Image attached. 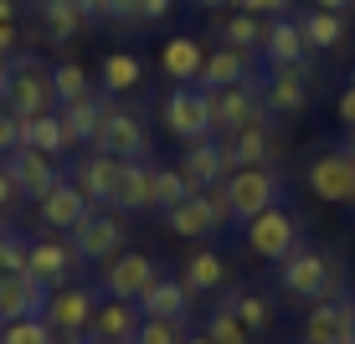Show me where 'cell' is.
Masks as SVG:
<instances>
[{"instance_id": "cell-38", "label": "cell", "mask_w": 355, "mask_h": 344, "mask_svg": "<svg viewBox=\"0 0 355 344\" xmlns=\"http://www.w3.org/2000/svg\"><path fill=\"white\" fill-rule=\"evenodd\" d=\"M206 334H211V344H252V334H248V324H242L237 314L227 309V303H216L211 314H206Z\"/></svg>"}, {"instance_id": "cell-46", "label": "cell", "mask_w": 355, "mask_h": 344, "mask_svg": "<svg viewBox=\"0 0 355 344\" xmlns=\"http://www.w3.org/2000/svg\"><path fill=\"white\" fill-rule=\"evenodd\" d=\"M170 10H175V0H139V26H150V21H165Z\"/></svg>"}, {"instance_id": "cell-47", "label": "cell", "mask_w": 355, "mask_h": 344, "mask_svg": "<svg viewBox=\"0 0 355 344\" xmlns=\"http://www.w3.org/2000/svg\"><path fill=\"white\" fill-rule=\"evenodd\" d=\"M335 114H340V124H345V129H355V88H340Z\"/></svg>"}, {"instance_id": "cell-9", "label": "cell", "mask_w": 355, "mask_h": 344, "mask_svg": "<svg viewBox=\"0 0 355 344\" xmlns=\"http://www.w3.org/2000/svg\"><path fill=\"white\" fill-rule=\"evenodd\" d=\"M119 175H124V159L108 154V150H83V159L72 165V185L83 190V201L93 211H114V190H119Z\"/></svg>"}, {"instance_id": "cell-35", "label": "cell", "mask_w": 355, "mask_h": 344, "mask_svg": "<svg viewBox=\"0 0 355 344\" xmlns=\"http://www.w3.org/2000/svg\"><path fill=\"white\" fill-rule=\"evenodd\" d=\"M227 46H248V52H263V36H268V21L252 16V10H237V16H227L222 26H216Z\"/></svg>"}, {"instance_id": "cell-57", "label": "cell", "mask_w": 355, "mask_h": 344, "mask_svg": "<svg viewBox=\"0 0 355 344\" xmlns=\"http://www.w3.org/2000/svg\"><path fill=\"white\" fill-rule=\"evenodd\" d=\"M31 6H46V0H31Z\"/></svg>"}, {"instance_id": "cell-21", "label": "cell", "mask_w": 355, "mask_h": 344, "mask_svg": "<svg viewBox=\"0 0 355 344\" xmlns=\"http://www.w3.org/2000/svg\"><path fill=\"white\" fill-rule=\"evenodd\" d=\"M252 52L248 46H211L206 52V67H201V82L196 88H237V82H252Z\"/></svg>"}, {"instance_id": "cell-51", "label": "cell", "mask_w": 355, "mask_h": 344, "mask_svg": "<svg viewBox=\"0 0 355 344\" xmlns=\"http://www.w3.org/2000/svg\"><path fill=\"white\" fill-rule=\"evenodd\" d=\"M16 10H21L16 0H0V26H16Z\"/></svg>"}, {"instance_id": "cell-11", "label": "cell", "mask_w": 355, "mask_h": 344, "mask_svg": "<svg viewBox=\"0 0 355 344\" xmlns=\"http://www.w3.org/2000/svg\"><path fill=\"white\" fill-rule=\"evenodd\" d=\"M67 237H72V252L83 262H108V257L124 252V216L119 211H88Z\"/></svg>"}, {"instance_id": "cell-42", "label": "cell", "mask_w": 355, "mask_h": 344, "mask_svg": "<svg viewBox=\"0 0 355 344\" xmlns=\"http://www.w3.org/2000/svg\"><path fill=\"white\" fill-rule=\"evenodd\" d=\"M206 206H211V226L216 231H227V226H237V216H232V195H227V180H216V185H206Z\"/></svg>"}, {"instance_id": "cell-45", "label": "cell", "mask_w": 355, "mask_h": 344, "mask_svg": "<svg viewBox=\"0 0 355 344\" xmlns=\"http://www.w3.org/2000/svg\"><path fill=\"white\" fill-rule=\"evenodd\" d=\"M103 21H119V26H139V0H108Z\"/></svg>"}, {"instance_id": "cell-8", "label": "cell", "mask_w": 355, "mask_h": 344, "mask_svg": "<svg viewBox=\"0 0 355 344\" xmlns=\"http://www.w3.org/2000/svg\"><path fill=\"white\" fill-rule=\"evenodd\" d=\"M98 288H88V282H67V288L46 293V309L42 318L57 329V339H72V334H88L93 329V314H98Z\"/></svg>"}, {"instance_id": "cell-31", "label": "cell", "mask_w": 355, "mask_h": 344, "mask_svg": "<svg viewBox=\"0 0 355 344\" xmlns=\"http://www.w3.org/2000/svg\"><path fill=\"white\" fill-rule=\"evenodd\" d=\"M98 82H103L108 98H124V93H134L144 82V62L134 52H108L103 67H98Z\"/></svg>"}, {"instance_id": "cell-41", "label": "cell", "mask_w": 355, "mask_h": 344, "mask_svg": "<svg viewBox=\"0 0 355 344\" xmlns=\"http://www.w3.org/2000/svg\"><path fill=\"white\" fill-rule=\"evenodd\" d=\"M26 252H31V242L21 237V231H0V273H21V267H26Z\"/></svg>"}, {"instance_id": "cell-18", "label": "cell", "mask_w": 355, "mask_h": 344, "mask_svg": "<svg viewBox=\"0 0 355 344\" xmlns=\"http://www.w3.org/2000/svg\"><path fill=\"white\" fill-rule=\"evenodd\" d=\"M263 57L268 67H309V42H304V26L293 16H273L268 21V36H263Z\"/></svg>"}, {"instance_id": "cell-28", "label": "cell", "mask_w": 355, "mask_h": 344, "mask_svg": "<svg viewBox=\"0 0 355 344\" xmlns=\"http://www.w3.org/2000/svg\"><path fill=\"white\" fill-rule=\"evenodd\" d=\"M139 324H144V314H139V303H134V298H103V303H98V314H93L88 334H98V339H129L134 344Z\"/></svg>"}, {"instance_id": "cell-48", "label": "cell", "mask_w": 355, "mask_h": 344, "mask_svg": "<svg viewBox=\"0 0 355 344\" xmlns=\"http://www.w3.org/2000/svg\"><path fill=\"white\" fill-rule=\"evenodd\" d=\"M16 201H21V190H16V180H10L6 159H0V211H6V206H16Z\"/></svg>"}, {"instance_id": "cell-23", "label": "cell", "mask_w": 355, "mask_h": 344, "mask_svg": "<svg viewBox=\"0 0 355 344\" xmlns=\"http://www.w3.org/2000/svg\"><path fill=\"white\" fill-rule=\"evenodd\" d=\"M201 67H206V46L196 36H170L160 46V72L175 88H196L201 82Z\"/></svg>"}, {"instance_id": "cell-29", "label": "cell", "mask_w": 355, "mask_h": 344, "mask_svg": "<svg viewBox=\"0 0 355 344\" xmlns=\"http://www.w3.org/2000/svg\"><path fill=\"white\" fill-rule=\"evenodd\" d=\"M21 144H26V150L52 154V159L72 154V144H67V134H62V114H57V108H46V114L21 118Z\"/></svg>"}, {"instance_id": "cell-1", "label": "cell", "mask_w": 355, "mask_h": 344, "mask_svg": "<svg viewBox=\"0 0 355 344\" xmlns=\"http://www.w3.org/2000/svg\"><path fill=\"white\" fill-rule=\"evenodd\" d=\"M335 282H340L335 257L304 247V242L284 257V262H278V288H284L293 303H320V298H329V293H335Z\"/></svg>"}, {"instance_id": "cell-17", "label": "cell", "mask_w": 355, "mask_h": 344, "mask_svg": "<svg viewBox=\"0 0 355 344\" xmlns=\"http://www.w3.org/2000/svg\"><path fill=\"white\" fill-rule=\"evenodd\" d=\"M72 267H78V252H72V242H57V237L31 242V252H26V273L42 282L46 293L67 288V282H72Z\"/></svg>"}, {"instance_id": "cell-27", "label": "cell", "mask_w": 355, "mask_h": 344, "mask_svg": "<svg viewBox=\"0 0 355 344\" xmlns=\"http://www.w3.org/2000/svg\"><path fill=\"white\" fill-rule=\"evenodd\" d=\"M180 175H186V185L191 190H206V185H216V180H227V165H222V144L216 139H196L186 144V154H180Z\"/></svg>"}, {"instance_id": "cell-39", "label": "cell", "mask_w": 355, "mask_h": 344, "mask_svg": "<svg viewBox=\"0 0 355 344\" xmlns=\"http://www.w3.org/2000/svg\"><path fill=\"white\" fill-rule=\"evenodd\" d=\"M191 195V185H186V175H180L175 165H155V211H170V206H180Z\"/></svg>"}, {"instance_id": "cell-13", "label": "cell", "mask_w": 355, "mask_h": 344, "mask_svg": "<svg viewBox=\"0 0 355 344\" xmlns=\"http://www.w3.org/2000/svg\"><path fill=\"white\" fill-rule=\"evenodd\" d=\"M222 165H227V175H237V170H248V165H273V114H263V118H252L248 129H237V134H222Z\"/></svg>"}, {"instance_id": "cell-2", "label": "cell", "mask_w": 355, "mask_h": 344, "mask_svg": "<svg viewBox=\"0 0 355 344\" xmlns=\"http://www.w3.org/2000/svg\"><path fill=\"white\" fill-rule=\"evenodd\" d=\"M6 108H10V114H21V118H31V114H46V108H57L52 67H46L36 52L10 57V88H6Z\"/></svg>"}, {"instance_id": "cell-52", "label": "cell", "mask_w": 355, "mask_h": 344, "mask_svg": "<svg viewBox=\"0 0 355 344\" xmlns=\"http://www.w3.org/2000/svg\"><path fill=\"white\" fill-rule=\"evenodd\" d=\"M314 6H320V10H350L355 0H314Z\"/></svg>"}, {"instance_id": "cell-3", "label": "cell", "mask_w": 355, "mask_h": 344, "mask_svg": "<svg viewBox=\"0 0 355 344\" xmlns=\"http://www.w3.org/2000/svg\"><path fill=\"white\" fill-rule=\"evenodd\" d=\"M227 195H232V216H237V231H242L258 211L284 206V175L273 165H248L237 175H227Z\"/></svg>"}, {"instance_id": "cell-49", "label": "cell", "mask_w": 355, "mask_h": 344, "mask_svg": "<svg viewBox=\"0 0 355 344\" xmlns=\"http://www.w3.org/2000/svg\"><path fill=\"white\" fill-rule=\"evenodd\" d=\"M16 42H21V31H16V26H0V57L16 52Z\"/></svg>"}, {"instance_id": "cell-26", "label": "cell", "mask_w": 355, "mask_h": 344, "mask_svg": "<svg viewBox=\"0 0 355 344\" xmlns=\"http://www.w3.org/2000/svg\"><path fill=\"white\" fill-rule=\"evenodd\" d=\"M114 211H155V165L150 159H124V175L114 190Z\"/></svg>"}, {"instance_id": "cell-44", "label": "cell", "mask_w": 355, "mask_h": 344, "mask_svg": "<svg viewBox=\"0 0 355 344\" xmlns=\"http://www.w3.org/2000/svg\"><path fill=\"white\" fill-rule=\"evenodd\" d=\"M237 10H252V16H293V0H237Z\"/></svg>"}, {"instance_id": "cell-25", "label": "cell", "mask_w": 355, "mask_h": 344, "mask_svg": "<svg viewBox=\"0 0 355 344\" xmlns=\"http://www.w3.org/2000/svg\"><path fill=\"white\" fill-rule=\"evenodd\" d=\"M304 26V42H309V52H340L345 46V10H320V6H304L299 16H293Z\"/></svg>"}, {"instance_id": "cell-36", "label": "cell", "mask_w": 355, "mask_h": 344, "mask_svg": "<svg viewBox=\"0 0 355 344\" xmlns=\"http://www.w3.org/2000/svg\"><path fill=\"white\" fill-rule=\"evenodd\" d=\"M52 88H57V108L93 98V82H88V67H83V62H57L52 67Z\"/></svg>"}, {"instance_id": "cell-4", "label": "cell", "mask_w": 355, "mask_h": 344, "mask_svg": "<svg viewBox=\"0 0 355 344\" xmlns=\"http://www.w3.org/2000/svg\"><path fill=\"white\" fill-rule=\"evenodd\" d=\"M299 216L288 211V206H273V211H258L242 226V247L252 257H263V262H284V257L299 247Z\"/></svg>"}, {"instance_id": "cell-56", "label": "cell", "mask_w": 355, "mask_h": 344, "mask_svg": "<svg viewBox=\"0 0 355 344\" xmlns=\"http://www.w3.org/2000/svg\"><path fill=\"white\" fill-rule=\"evenodd\" d=\"M345 88H355V67H350V82H345Z\"/></svg>"}, {"instance_id": "cell-37", "label": "cell", "mask_w": 355, "mask_h": 344, "mask_svg": "<svg viewBox=\"0 0 355 344\" xmlns=\"http://www.w3.org/2000/svg\"><path fill=\"white\" fill-rule=\"evenodd\" d=\"M0 344H57V329L46 324L42 314L10 318V324H0Z\"/></svg>"}, {"instance_id": "cell-12", "label": "cell", "mask_w": 355, "mask_h": 344, "mask_svg": "<svg viewBox=\"0 0 355 344\" xmlns=\"http://www.w3.org/2000/svg\"><path fill=\"white\" fill-rule=\"evenodd\" d=\"M263 103L273 118H299L314 103V78L309 67H268L263 78Z\"/></svg>"}, {"instance_id": "cell-6", "label": "cell", "mask_w": 355, "mask_h": 344, "mask_svg": "<svg viewBox=\"0 0 355 344\" xmlns=\"http://www.w3.org/2000/svg\"><path fill=\"white\" fill-rule=\"evenodd\" d=\"M88 150H108V154H119V159H150V134H144V118L129 114L119 98H108Z\"/></svg>"}, {"instance_id": "cell-34", "label": "cell", "mask_w": 355, "mask_h": 344, "mask_svg": "<svg viewBox=\"0 0 355 344\" xmlns=\"http://www.w3.org/2000/svg\"><path fill=\"white\" fill-rule=\"evenodd\" d=\"M222 303L248 324V334H268V329H273V303H268L258 288H237V293H227Z\"/></svg>"}, {"instance_id": "cell-16", "label": "cell", "mask_w": 355, "mask_h": 344, "mask_svg": "<svg viewBox=\"0 0 355 344\" xmlns=\"http://www.w3.org/2000/svg\"><path fill=\"white\" fill-rule=\"evenodd\" d=\"M6 170H10V180H16L21 201H42V195L62 180V165H57L52 154H42V150H26V144L6 154Z\"/></svg>"}, {"instance_id": "cell-32", "label": "cell", "mask_w": 355, "mask_h": 344, "mask_svg": "<svg viewBox=\"0 0 355 344\" xmlns=\"http://www.w3.org/2000/svg\"><path fill=\"white\" fill-rule=\"evenodd\" d=\"M180 282H186L191 293H216V288L227 282V262H222V252H206V247L186 252V267H180Z\"/></svg>"}, {"instance_id": "cell-33", "label": "cell", "mask_w": 355, "mask_h": 344, "mask_svg": "<svg viewBox=\"0 0 355 344\" xmlns=\"http://www.w3.org/2000/svg\"><path fill=\"white\" fill-rule=\"evenodd\" d=\"M57 114H62L67 144H72V150H88L93 134H98V118H103V103H98V98H83V103H62Z\"/></svg>"}, {"instance_id": "cell-19", "label": "cell", "mask_w": 355, "mask_h": 344, "mask_svg": "<svg viewBox=\"0 0 355 344\" xmlns=\"http://www.w3.org/2000/svg\"><path fill=\"white\" fill-rule=\"evenodd\" d=\"M191 298H196V293H191L180 278H165V273H160L150 288L139 293V314H144V318H170V324H186V318H191Z\"/></svg>"}, {"instance_id": "cell-43", "label": "cell", "mask_w": 355, "mask_h": 344, "mask_svg": "<svg viewBox=\"0 0 355 344\" xmlns=\"http://www.w3.org/2000/svg\"><path fill=\"white\" fill-rule=\"evenodd\" d=\"M10 150H21V114H10V108L0 103V159Z\"/></svg>"}, {"instance_id": "cell-40", "label": "cell", "mask_w": 355, "mask_h": 344, "mask_svg": "<svg viewBox=\"0 0 355 344\" xmlns=\"http://www.w3.org/2000/svg\"><path fill=\"white\" fill-rule=\"evenodd\" d=\"M134 344H186V324H170V318H144Z\"/></svg>"}, {"instance_id": "cell-15", "label": "cell", "mask_w": 355, "mask_h": 344, "mask_svg": "<svg viewBox=\"0 0 355 344\" xmlns=\"http://www.w3.org/2000/svg\"><path fill=\"white\" fill-rule=\"evenodd\" d=\"M160 278V267H155L150 252H119L103 262V278H98V293H108V298H134L139 303V293L150 288V282Z\"/></svg>"}, {"instance_id": "cell-50", "label": "cell", "mask_w": 355, "mask_h": 344, "mask_svg": "<svg viewBox=\"0 0 355 344\" xmlns=\"http://www.w3.org/2000/svg\"><path fill=\"white\" fill-rule=\"evenodd\" d=\"M72 6H78V10H83V16H88V21H93V16H103V10H108V0H72Z\"/></svg>"}, {"instance_id": "cell-30", "label": "cell", "mask_w": 355, "mask_h": 344, "mask_svg": "<svg viewBox=\"0 0 355 344\" xmlns=\"http://www.w3.org/2000/svg\"><path fill=\"white\" fill-rule=\"evenodd\" d=\"M36 16H42V36L52 46H67L72 36L88 31V16H83L72 0H46V6H36Z\"/></svg>"}, {"instance_id": "cell-24", "label": "cell", "mask_w": 355, "mask_h": 344, "mask_svg": "<svg viewBox=\"0 0 355 344\" xmlns=\"http://www.w3.org/2000/svg\"><path fill=\"white\" fill-rule=\"evenodd\" d=\"M165 216V231L170 237H180V242H206V237H216V226H211V206H206V195L201 190H191L180 206H170Z\"/></svg>"}, {"instance_id": "cell-20", "label": "cell", "mask_w": 355, "mask_h": 344, "mask_svg": "<svg viewBox=\"0 0 355 344\" xmlns=\"http://www.w3.org/2000/svg\"><path fill=\"white\" fill-rule=\"evenodd\" d=\"M88 211H93V206L83 201V190L72 185L67 175L57 180V185L46 190L42 201H36V216H42V226H46V231H72V226H78V221L88 216Z\"/></svg>"}, {"instance_id": "cell-54", "label": "cell", "mask_w": 355, "mask_h": 344, "mask_svg": "<svg viewBox=\"0 0 355 344\" xmlns=\"http://www.w3.org/2000/svg\"><path fill=\"white\" fill-rule=\"evenodd\" d=\"M186 344H211V334H206V329H196V334H186Z\"/></svg>"}, {"instance_id": "cell-7", "label": "cell", "mask_w": 355, "mask_h": 344, "mask_svg": "<svg viewBox=\"0 0 355 344\" xmlns=\"http://www.w3.org/2000/svg\"><path fill=\"white\" fill-rule=\"evenodd\" d=\"M304 180H309L314 201H324V206H355V154L345 150V144L320 150L309 159V170H304Z\"/></svg>"}, {"instance_id": "cell-10", "label": "cell", "mask_w": 355, "mask_h": 344, "mask_svg": "<svg viewBox=\"0 0 355 344\" xmlns=\"http://www.w3.org/2000/svg\"><path fill=\"white\" fill-rule=\"evenodd\" d=\"M165 134H175L180 144L196 139H216L211 134V108H206V88H170V98L160 103Z\"/></svg>"}, {"instance_id": "cell-14", "label": "cell", "mask_w": 355, "mask_h": 344, "mask_svg": "<svg viewBox=\"0 0 355 344\" xmlns=\"http://www.w3.org/2000/svg\"><path fill=\"white\" fill-rule=\"evenodd\" d=\"M304 344H355V298L329 293V298L309 303V318H304Z\"/></svg>"}, {"instance_id": "cell-5", "label": "cell", "mask_w": 355, "mask_h": 344, "mask_svg": "<svg viewBox=\"0 0 355 344\" xmlns=\"http://www.w3.org/2000/svg\"><path fill=\"white\" fill-rule=\"evenodd\" d=\"M206 108H211V134H216V139H222V134L248 129L252 118L268 114V103H263V78L237 82V88H206Z\"/></svg>"}, {"instance_id": "cell-22", "label": "cell", "mask_w": 355, "mask_h": 344, "mask_svg": "<svg viewBox=\"0 0 355 344\" xmlns=\"http://www.w3.org/2000/svg\"><path fill=\"white\" fill-rule=\"evenodd\" d=\"M42 309H46V288L26 273V267H21V273H0V324H10V318H31Z\"/></svg>"}, {"instance_id": "cell-59", "label": "cell", "mask_w": 355, "mask_h": 344, "mask_svg": "<svg viewBox=\"0 0 355 344\" xmlns=\"http://www.w3.org/2000/svg\"><path fill=\"white\" fill-rule=\"evenodd\" d=\"M0 62H6V57H0Z\"/></svg>"}, {"instance_id": "cell-58", "label": "cell", "mask_w": 355, "mask_h": 344, "mask_svg": "<svg viewBox=\"0 0 355 344\" xmlns=\"http://www.w3.org/2000/svg\"><path fill=\"white\" fill-rule=\"evenodd\" d=\"M0 216H6V211H0ZM0 231H6V221H0Z\"/></svg>"}, {"instance_id": "cell-53", "label": "cell", "mask_w": 355, "mask_h": 344, "mask_svg": "<svg viewBox=\"0 0 355 344\" xmlns=\"http://www.w3.org/2000/svg\"><path fill=\"white\" fill-rule=\"evenodd\" d=\"M201 10H222V6H237V0H196Z\"/></svg>"}, {"instance_id": "cell-55", "label": "cell", "mask_w": 355, "mask_h": 344, "mask_svg": "<svg viewBox=\"0 0 355 344\" xmlns=\"http://www.w3.org/2000/svg\"><path fill=\"white\" fill-rule=\"evenodd\" d=\"M345 150L355 154V129H345Z\"/></svg>"}]
</instances>
